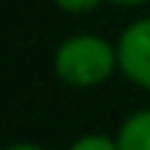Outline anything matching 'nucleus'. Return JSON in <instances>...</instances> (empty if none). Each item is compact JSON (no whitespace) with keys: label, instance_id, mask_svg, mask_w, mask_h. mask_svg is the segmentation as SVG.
<instances>
[{"label":"nucleus","instance_id":"nucleus-1","mask_svg":"<svg viewBox=\"0 0 150 150\" xmlns=\"http://www.w3.org/2000/svg\"><path fill=\"white\" fill-rule=\"evenodd\" d=\"M52 67L64 86L95 89L120 71L117 43H107L104 37H95V34H74L55 49Z\"/></svg>","mask_w":150,"mask_h":150},{"label":"nucleus","instance_id":"nucleus-2","mask_svg":"<svg viewBox=\"0 0 150 150\" xmlns=\"http://www.w3.org/2000/svg\"><path fill=\"white\" fill-rule=\"evenodd\" d=\"M120 74L138 89L150 92V16L135 18L117 40Z\"/></svg>","mask_w":150,"mask_h":150},{"label":"nucleus","instance_id":"nucleus-3","mask_svg":"<svg viewBox=\"0 0 150 150\" xmlns=\"http://www.w3.org/2000/svg\"><path fill=\"white\" fill-rule=\"evenodd\" d=\"M117 144L120 150H150V107L122 120L117 129Z\"/></svg>","mask_w":150,"mask_h":150},{"label":"nucleus","instance_id":"nucleus-4","mask_svg":"<svg viewBox=\"0 0 150 150\" xmlns=\"http://www.w3.org/2000/svg\"><path fill=\"white\" fill-rule=\"evenodd\" d=\"M67 150H120V144L117 138H107V135H83Z\"/></svg>","mask_w":150,"mask_h":150},{"label":"nucleus","instance_id":"nucleus-5","mask_svg":"<svg viewBox=\"0 0 150 150\" xmlns=\"http://www.w3.org/2000/svg\"><path fill=\"white\" fill-rule=\"evenodd\" d=\"M52 3H55L61 12H67V16H86V12L98 9L101 0H52Z\"/></svg>","mask_w":150,"mask_h":150},{"label":"nucleus","instance_id":"nucleus-6","mask_svg":"<svg viewBox=\"0 0 150 150\" xmlns=\"http://www.w3.org/2000/svg\"><path fill=\"white\" fill-rule=\"evenodd\" d=\"M6 150H46V147H40V144H28V141H18V144H9Z\"/></svg>","mask_w":150,"mask_h":150},{"label":"nucleus","instance_id":"nucleus-7","mask_svg":"<svg viewBox=\"0 0 150 150\" xmlns=\"http://www.w3.org/2000/svg\"><path fill=\"white\" fill-rule=\"evenodd\" d=\"M110 3H117V6H144L150 0H110Z\"/></svg>","mask_w":150,"mask_h":150}]
</instances>
